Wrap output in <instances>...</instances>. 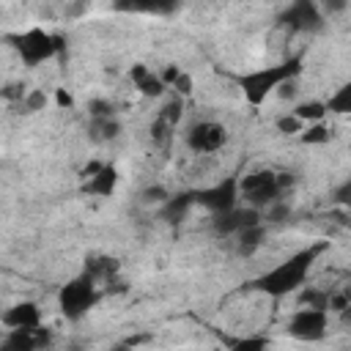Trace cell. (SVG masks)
<instances>
[{"mask_svg":"<svg viewBox=\"0 0 351 351\" xmlns=\"http://www.w3.org/2000/svg\"><path fill=\"white\" fill-rule=\"evenodd\" d=\"M236 348H263L266 340L263 337H247V340H233Z\"/></svg>","mask_w":351,"mask_h":351,"instance_id":"cell-32","label":"cell"},{"mask_svg":"<svg viewBox=\"0 0 351 351\" xmlns=\"http://www.w3.org/2000/svg\"><path fill=\"white\" fill-rule=\"evenodd\" d=\"M129 77H132L134 88H137L143 96H148V99H156V96H162V93L167 90V85L162 82V77L154 74L145 63H134L132 71H129Z\"/></svg>","mask_w":351,"mask_h":351,"instance_id":"cell-13","label":"cell"},{"mask_svg":"<svg viewBox=\"0 0 351 351\" xmlns=\"http://www.w3.org/2000/svg\"><path fill=\"white\" fill-rule=\"evenodd\" d=\"M293 115L304 123V121H321L324 115H326V104L324 101H302V104H296V110H293Z\"/></svg>","mask_w":351,"mask_h":351,"instance_id":"cell-18","label":"cell"},{"mask_svg":"<svg viewBox=\"0 0 351 351\" xmlns=\"http://www.w3.org/2000/svg\"><path fill=\"white\" fill-rule=\"evenodd\" d=\"M90 132H93V137H96V140H112V137H118L121 123H118L112 115H107V118H93Z\"/></svg>","mask_w":351,"mask_h":351,"instance_id":"cell-17","label":"cell"},{"mask_svg":"<svg viewBox=\"0 0 351 351\" xmlns=\"http://www.w3.org/2000/svg\"><path fill=\"white\" fill-rule=\"evenodd\" d=\"M55 99H58V104H60V107H71V104H74V99H71L66 90H58V93H55Z\"/></svg>","mask_w":351,"mask_h":351,"instance_id":"cell-37","label":"cell"},{"mask_svg":"<svg viewBox=\"0 0 351 351\" xmlns=\"http://www.w3.org/2000/svg\"><path fill=\"white\" fill-rule=\"evenodd\" d=\"M326 302H329V293L326 291H318V288H307L302 293V304L307 307H318V310H326Z\"/></svg>","mask_w":351,"mask_h":351,"instance_id":"cell-24","label":"cell"},{"mask_svg":"<svg viewBox=\"0 0 351 351\" xmlns=\"http://www.w3.org/2000/svg\"><path fill=\"white\" fill-rule=\"evenodd\" d=\"M25 110L27 112H38V110H44L47 107V93L44 90H30V93H25Z\"/></svg>","mask_w":351,"mask_h":351,"instance_id":"cell-25","label":"cell"},{"mask_svg":"<svg viewBox=\"0 0 351 351\" xmlns=\"http://www.w3.org/2000/svg\"><path fill=\"white\" fill-rule=\"evenodd\" d=\"M181 115H184V99H181V96H173V99L162 107V115H159V118L167 121V123L176 129V123L181 121Z\"/></svg>","mask_w":351,"mask_h":351,"instance_id":"cell-22","label":"cell"},{"mask_svg":"<svg viewBox=\"0 0 351 351\" xmlns=\"http://www.w3.org/2000/svg\"><path fill=\"white\" fill-rule=\"evenodd\" d=\"M49 343V335L41 332L38 326L36 329H11L8 340H5V348H14V351H33L38 346Z\"/></svg>","mask_w":351,"mask_h":351,"instance_id":"cell-15","label":"cell"},{"mask_svg":"<svg viewBox=\"0 0 351 351\" xmlns=\"http://www.w3.org/2000/svg\"><path fill=\"white\" fill-rule=\"evenodd\" d=\"M5 41H11V47L16 49V55L22 58L25 66H38L44 60H49L60 47V36H52L41 27H30L25 33H14V36H5Z\"/></svg>","mask_w":351,"mask_h":351,"instance_id":"cell-3","label":"cell"},{"mask_svg":"<svg viewBox=\"0 0 351 351\" xmlns=\"http://www.w3.org/2000/svg\"><path fill=\"white\" fill-rule=\"evenodd\" d=\"M326 112H340V115L351 112V85H343L335 96H329V101H326Z\"/></svg>","mask_w":351,"mask_h":351,"instance_id":"cell-20","label":"cell"},{"mask_svg":"<svg viewBox=\"0 0 351 351\" xmlns=\"http://www.w3.org/2000/svg\"><path fill=\"white\" fill-rule=\"evenodd\" d=\"M99 167H101V162H90L88 167H82V178H88V176H93V173H96Z\"/></svg>","mask_w":351,"mask_h":351,"instance_id":"cell-38","label":"cell"},{"mask_svg":"<svg viewBox=\"0 0 351 351\" xmlns=\"http://www.w3.org/2000/svg\"><path fill=\"white\" fill-rule=\"evenodd\" d=\"M0 96H3V99H14V101H22V99H25V85L14 82V85L3 88V90H0Z\"/></svg>","mask_w":351,"mask_h":351,"instance_id":"cell-31","label":"cell"},{"mask_svg":"<svg viewBox=\"0 0 351 351\" xmlns=\"http://www.w3.org/2000/svg\"><path fill=\"white\" fill-rule=\"evenodd\" d=\"M326 8H329V14H340L348 8V0H326Z\"/></svg>","mask_w":351,"mask_h":351,"instance_id":"cell-36","label":"cell"},{"mask_svg":"<svg viewBox=\"0 0 351 351\" xmlns=\"http://www.w3.org/2000/svg\"><path fill=\"white\" fill-rule=\"evenodd\" d=\"M170 123L167 121H162V118H156V123L151 126V137H154V143H159V145H165L167 140H170Z\"/></svg>","mask_w":351,"mask_h":351,"instance_id":"cell-26","label":"cell"},{"mask_svg":"<svg viewBox=\"0 0 351 351\" xmlns=\"http://www.w3.org/2000/svg\"><path fill=\"white\" fill-rule=\"evenodd\" d=\"M192 206H195V192H181V195H176V197H170V200L165 203L162 217H165L167 222H181Z\"/></svg>","mask_w":351,"mask_h":351,"instance_id":"cell-16","label":"cell"},{"mask_svg":"<svg viewBox=\"0 0 351 351\" xmlns=\"http://www.w3.org/2000/svg\"><path fill=\"white\" fill-rule=\"evenodd\" d=\"M288 214H291V208H288L285 203H277V206L269 211V219H271V222H280V219H282V217H288Z\"/></svg>","mask_w":351,"mask_h":351,"instance_id":"cell-33","label":"cell"},{"mask_svg":"<svg viewBox=\"0 0 351 351\" xmlns=\"http://www.w3.org/2000/svg\"><path fill=\"white\" fill-rule=\"evenodd\" d=\"M321 11L313 0H293L282 14H280V25L293 27V30H318L321 27Z\"/></svg>","mask_w":351,"mask_h":351,"instance_id":"cell-9","label":"cell"},{"mask_svg":"<svg viewBox=\"0 0 351 351\" xmlns=\"http://www.w3.org/2000/svg\"><path fill=\"white\" fill-rule=\"evenodd\" d=\"M326 310H335V313H343V310H348V296H346V293H329Z\"/></svg>","mask_w":351,"mask_h":351,"instance_id":"cell-30","label":"cell"},{"mask_svg":"<svg viewBox=\"0 0 351 351\" xmlns=\"http://www.w3.org/2000/svg\"><path fill=\"white\" fill-rule=\"evenodd\" d=\"M277 129H280L282 134H296V132H302V121L291 112V115H282V118L277 121Z\"/></svg>","mask_w":351,"mask_h":351,"instance_id":"cell-27","label":"cell"},{"mask_svg":"<svg viewBox=\"0 0 351 351\" xmlns=\"http://www.w3.org/2000/svg\"><path fill=\"white\" fill-rule=\"evenodd\" d=\"M88 110H90L93 118H107V115H112V104L104 101V99H93V101L88 104Z\"/></svg>","mask_w":351,"mask_h":351,"instance_id":"cell-28","label":"cell"},{"mask_svg":"<svg viewBox=\"0 0 351 351\" xmlns=\"http://www.w3.org/2000/svg\"><path fill=\"white\" fill-rule=\"evenodd\" d=\"M255 222H261V211L255 206H244V208L233 206L228 211L214 214V230L219 236H230V233H236V230H241L247 225H255Z\"/></svg>","mask_w":351,"mask_h":351,"instance_id":"cell-10","label":"cell"},{"mask_svg":"<svg viewBox=\"0 0 351 351\" xmlns=\"http://www.w3.org/2000/svg\"><path fill=\"white\" fill-rule=\"evenodd\" d=\"M236 233H239V241H241L244 250H252V247H258V244L266 239V230H263L261 222L247 225V228H241V230H236Z\"/></svg>","mask_w":351,"mask_h":351,"instance_id":"cell-21","label":"cell"},{"mask_svg":"<svg viewBox=\"0 0 351 351\" xmlns=\"http://www.w3.org/2000/svg\"><path fill=\"white\" fill-rule=\"evenodd\" d=\"M326 250V244H313L307 250H299L293 252L291 258H285L282 263H277L274 269H269L266 274H261L252 285L269 296H285V293H293L296 288H302L307 271L313 269V263L318 261V255Z\"/></svg>","mask_w":351,"mask_h":351,"instance_id":"cell-1","label":"cell"},{"mask_svg":"<svg viewBox=\"0 0 351 351\" xmlns=\"http://www.w3.org/2000/svg\"><path fill=\"white\" fill-rule=\"evenodd\" d=\"M3 324L8 329H36L41 324V313L33 302H19L3 313Z\"/></svg>","mask_w":351,"mask_h":351,"instance_id":"cell-11","label":"cell"},{"mask_svg":"<svg viewBox=\"0 0 351 351\" xmlns=\"http://www.w3.org/2000/svg\"><path fill=\"white\" fill-rule=\"evenodd\" d=\"M302 71V60L299 58H291L285 63H277V66H263V69H255V71H247L239 77V85H241V93L250 104H263L269 99V93L277 90V85H282L285 80H293L296 74Z\"/></svg>","mask_w":351,"mask_h":351,"instance_id":"cell-2","label":"cell"},{"mask_svg":"<svg viewBox=\"0 0 351 351\" xmlns=\"http://www.w3.org/2000/svg\"><path fill=\"white\" fill-rule=\"evenodd\" d=\"M280 184H277V173L274 170H255L244 178H239V195L247 200V206H269L277 200L280 195Z\"/></svg>","mask_w":351,"mask_h":351,"instance_id":"cell-5","label":"cell"},{"mask_svg":"<svg viewBox=\"0 0 351 351\" xmlns=\"http://www.w3.org/2000/svg\"><path fill=\"white\" fill-rule=\"evenodd\" d=\"M143 195H145V200H165V197H167V192H165L162 186H151V189H145Z\"/></svg>","mask_w":351,"mask_h":351,"instance_id":"cell-34","label":"cell"},{"mask_svg":"<svg viewBox=\"0 0 351 351\" xmlns=\"http://www.w3.org/2000/svg\"><path fill=\"white\" fill-rule=\"evenodd\" d=\"M170 88H176V93H178V96H189V93H192V77L181 71V74L173 80V85H170Z\"/></svg>","mask_w":351,"mask_h":351,"instance_id":"cell-29","label":"cell"},{"mask_svg":"<svg viewBox=\"0 0 351 351\" xmlns=\"http://www.w3.org/2000/svg\"><path fill=\"white\" fill-rule=\"evenodd\" d=\"M329 137H332V132H329L321 121H315L313 126L302 129V134H299V140H302L304 145H321V143H329Z\"/></svg>","mask_w":351,"mask_h":351,"instance_id":"cell-19","label":"cell"},{"mask_svg":"<svg viewBox=\"0 0 351 351\" xmlns=\"http://www.w3.org/2000/svg\"><path fill=\"white\" fill-rule=\"evenodd\" d=\"M225 143H228V129H225L222 123H214V121H200V123H195V126L186 132V145H189L195 154L219 151Z\"/></svg>","mask_w":351,"mask_h":351,"instance_id":"cell-7","label":"cell"},{"mask_svg":"<svg viewBox=\"0 0 351 351\" xmlns=\"http://www.w3.org/2000/svg\"><path fill=\"white\" fill-rule=\"evenodd\" d=\"M115 11L126 14H154V16H167L178 8V0H115Z\"/></svg>","mask_w":351,"mask_h":351,"instance_id":"cell-12","label":"cell"},{"mask_svg":"<svg viewBox=\"0 0 351 351\" xmlns=\"http://www.w3.org/2000/svg\"><path fill=\"white\" fill-rule=\"evenodd\" d=\"M326 326H329L326 310H318V307H302L288 321V332L296 340H321L326 335Z\"/></svg>","mask_w":351,"mask_h":351,"instance_id":"cell-6","label":"cell"},{"mask_svg":"<svg viewBox=\"0 0 351 351\" xmlns=\"http://www.w3.org/2000/svg\"><path fill=\"white\" fill-rule=\"evenodd\" d=\"M115 269H118V263H115L112 258H93V261L88 263V271H85V274H90V277L96 280V277H110Z\"/></svg>","mask_w":351,"mask_h":351,"instance_id":"cell-23","label":"cell"},{"mask_svg":"<svg viewBox=\"0 0 351 351\" xmlns=\"http://www.w3.org/2000/svg\"><path fill=\"white\" fill-rule=\"evenodd\" d=\"M236 200H239V178H233V176L222 178L219 184H214V186H208V189H203V192H195V203L206 206V208L214 211V214L233 208Z\"/></svg>","mask_w":351,"mask_h":351,"instance_id":"cell-8","label":"cell"},{"mask_svg":"<svg viewBox=\"0 0 351 351\" xmlns=\"http://www.w3.org/2000/svg\"><path fill=\"white\" fill-rule=\"evenodd\" d=\"M178 74H181V69H178V66H167V69H165V74H162V82H165V85H173V80H176Z\"/></svg>","mask_w":351,"mask_h":351,"instance_id":"cell-35","label":"cell"},{"mask_svg":"<svg viewBox=\"0 0 351 351\" xmlns=\"http://www.w3.org/2000/svg\"><path fill=\"white\" fill-rule=\"evenodd\" d=\"M96 302H99V291H96L90 274H82V277L69 280V282L60 288V293H58L60 313H63L66 318H71V321L82 318Z\"/></svg>","mask_w":351,"mask_h":351,"instance_id":"cell-4","label":"cell"},{"mask_svg":"<svg viewBox=\"0 0 351 351\" xmlns=\"http://www.w3.org/2000/svg\"><path fill=\"white\" fill-rule=\"evenodd\" d=\"M115 186H118V170L112 167V165H101L93 176H88L85 178V184H82V189L88 192V195H99V197H110L112 192H115Z\"/></svg>","mask_w":351,"mask_h":351,"instance_id":"cell-14","label":"cell"}]
</instances>
